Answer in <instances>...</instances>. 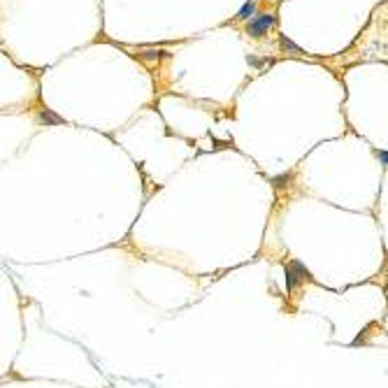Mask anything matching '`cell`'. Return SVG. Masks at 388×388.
<instances>
[{
  "label": "cell",
  "mask_w": 388,
  "mask_h": 388,
  "mask_svg": "<svg viewBox=\"0 0 388 388\" xmlns=\"http://www.w3.org/2000/svg\"><path fill=\"white\" fill-rule=\"evenodd\" d=\"M253 12H256V7H253V3H246L244 7H242V12H240V17L242 19H249L253 14Z\"/></svg>",
  "instance_id": "2"
},
{
  "label": "cell",
  "mask_w": 388,
  "mask_h": 388,
  "mask_svg": "<svg viewBox=\"0 0 388 388\" xmlns=\"http://www.w3.org/2000/svg\"><path fill=\"white\" fill-rule=\"evenodd\" d=\"M272 23H274L272 17H256V19H251V23H249V33L258 38V35L265 33V30H268Z\"/></svg>",
  "instance_id": "1"
},
{
  "label": "cell",
  "mask_w": 388,
  "mask_h": 388,
  "mask_svg": "<svg viewBox=\"0 0 388 388\" xmlns=\"http://www.w3.org/2000/svg\"><path fill=\"white\" fill-rule=\"evenodd\" d=\"M379 160H381V163L386 165V151H379Z\"/></svg>",
  "instance_id": "3"
}]
</instances>
